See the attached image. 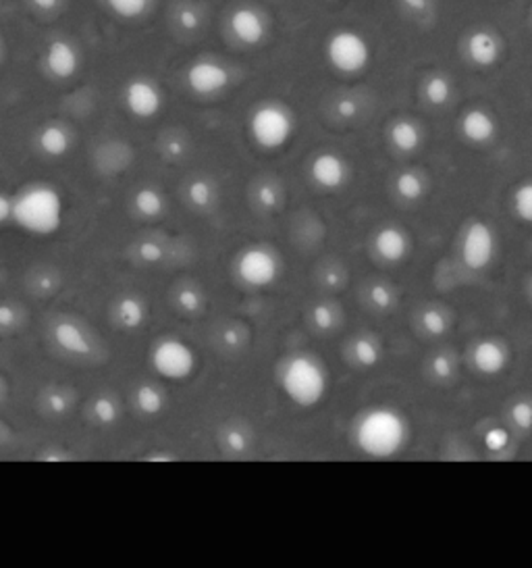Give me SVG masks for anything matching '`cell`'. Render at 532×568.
<instances>
[{"mask_svg":"<svg viewBox=\"0 0 532 568\" xmlns=\"http://www.w3.org/2000/svg\"><path fill=\"white\" fill-rule=\"evenodd\" d=\"M528 290H530V296H532V277H530V284H528Z\"/></svg>","mask_w":532,"mask_h":568,"instance_id":"obj_51","label":"cell"},{"mask_svg":"<svg viewBox=\"0 0 532 568\" xmlns=\"http://www.w3.org/2000/svg\"><path fill=\"white\" fill-rule=\"evenodd\" d=\"M243 343H246V332L237 325H229L221 332V346L229 350V352H235V350L243 348Z\"/></svg>","mask_w":532,"mask_h":568,"instance_id":"obj_41","label":"cell"},{"mask_svg":"<svg viewBox=\"0 0 532 568\" xmlns=\"http://www.w3.org/2000/svg\"><path fill=\"white\" fill-rule=\"evenodd\" d=\"M453 96V83L443 73H432L424 82V98L432 107H445Z\"/></svg>","mask_w":532,"mask_h":568,"instance_id":"obj_25","label":"cell"},{"mask_svg":"<svg viewBox=\"0 0 532 568\" xmlns=\"http://www.w3.org/2000/svg\"><path fill=\"white\" fill-rule=\"evenodd\" d=\"M325 54L327 61L331 63V67L337 69L339 73L356 75L368 67L373 51H370L368 40L360 32L341 27V30L333 32L328 36L325 44Z\"/></svg>","mask_w":532,"mask_h":568,"instance_id":"obj_7","label":"cell"},{"mask_svg":"<svg viewBox=\"0 0 532 568\" xmlns=\"http://www.w3.org/2000/svg\"><path fill=\"white\" fill-rule=\"evenodd\" d=\"M254 202L262 210H266V213H271V210L283 207L285 194L281 186L275 184V181H261V184L254 188Z\"/></svg>","mask_w":532,"mask_h":568,"instance_id":"obj_28","label":"cell"},{"mask_svg":"<svg viewBox=\"0 0 532 568\" xmlns=\"http://www.w3.org/2000/svg\"><path fill=\"white\" fill-rule=\"evenodd\" d=\"M512 207L518 219L532 223V181H524V184L516 188Z\"/></svg>","mask_w":532,"mask_h":568,"instance_id":"obj_30","label":"cell"},{"mask_svg":"<svg viewBox=\"0 0 532 568\" xmlns=\"http://www.w3.org/2000/svg\"><path fill=\"white\" fill-rule=\"evenodd\" d=\"M13 221V198L3 194L0 196V223Z\"/></svg>","mask_w":532,"mask_h":568,"instance_id":"obj_47","label":"cell"},{"mask_svg":"<svg viewBox=\"0 0 532 568\" xmlns=\"http://www.w3.org/2000/svg\"><path fill=\"white\" fill-rule=\"evenodd\" d=\"M360 113V104L354 101V98H341V101L335 102V115L343 121H352V119L358 117Z\"/></svg>","mask_w":532,"mask_h":568,"instance_id":"obj_44","label":"cell"},{"mask_svg":"<svg viewBox=\"0 0 532 568\" xmlns=\"http://www.w3.org/2000/svg\"><path fill=\"white\" fill-rule=\"evenodd\" d=\"M312 323L318 332H331L337 325V313L327 303H320L312 308Z\"/></svg>","mask_w":532,"mask_h":568,"instance_id":"obj_37","label":"cell"},{"mask_svg":"<svg viewBox=\"0 0 532 568\" xmlns=\"http://www.w3.org/2000/svg\"><path fill=\"white\" fill-rule=\"evenodd\" d=\"M331 377L317 356L299 352L290 356L281 367V390L299 409H314L328 394Z\"/></svg>","mask_w":532,"mask_h":568,"instance_id":"obj_3","label":"cell"},{"mask_svg":"<svg viewBox=\"0 0 532 568\" xmlns=\"http://www.w3.org/2000/svg\"><path fill=\"white\" fill-rule=\"evenodd\" d=\"M115 317L123 329L136 332V329L142 327L146 319H148V306H146L144 300L138 296H123L117 303Z\"/></svg>","mask_w":532,"mask_h":568,"instance_id":"obj_20","label":"cell"},{"mask_svg":"<svg viewBox=\"0 0 532 568\" xmlns=\"http://www.w3.org/2000/svg\"><path fill=\"white\" fill-rule=\"evenodd\" d=\"M185 198L194 208H198V210L213 207L216 200V189L213 186V181H208L204 178L192 179L185 188Z\"/></svg>","mask_w":532,"mask_h":568,"instance_id":"obj_27","label":"cell"},{"mask_svg":"<svg viewBox=\"0 0 532 568\" xmlns=\"http://www.w3.org/2000/svg\"><path fill=\"white\" fill-rule=\"evenodd\" d=\"M38 149L51 159L65 157L71 149V133L61 123H48L38 133Z\"/></svg>","mask_w":532,"mask_h":568,"instance_id":"obj_19","label":"cell"},{"mask_svg":"<svg viewBox=\"0 0 532 568\" xmlns=\"http://www.w3.org/2000/svg\"><path fill=\"white\" fill-rule=\"evenodd\" d=\"M373 248L383 263L397 265L410 255L412 240L405 229L397 226H385L375 234Z\"/></svg>","mask_w":532,"mask_h":568,"instance_id":"obj_13","label":"cell"},{"mask_svg":"<svg viewBox=\"0 0 532 568\" xmlns=\"http://www.w3.org/2000/svg\"><path fill=\"white\" fill-rule=\"evenodd\" d=\"M185 82L194 94L213 96L229 86L231 73L225 65L213 59L194 61L185 72Z\"/></svg>","mask_w":532,"mask_h":568,"instance_id":"obj_11","label":"cell"},{"mask_svg":"<svg viewBox=\"0 0 532 568\" xmlns=\"http://www.w3.org/2000/svg\"><path fill=\"white\" fill-rule=\"evenodd\" d=\"M395 192L405 202H416L426 194V179L418 171H404L395 179Z\"/></svg>","mask_w":532,"mask_h":568,"instance_id":"obj_26","label":"cell"},{"mask_svg":"<svg viewBox=\"0 0 532 568\" xmlns=\"http://www.w3.org/2000/svg\"><path fill=\"white\" fill-rule=\"evenodd\" d=\"M343 282H346V271L341 269L337 265L327 266L323 271V284L328 287H341Z\"/></svg>","mask_w":532,"mask_h":568,"instance_id":"obj_45","label":"cell"},{"mask_svg":"<svg viewBox=\"0 0 532 568\" xmlns=\"http://www.w3.org/2000/svg\"><path fill=\"white\" fill-rule=\"evenodd\" d=\"M150 367L169 381H185L198 371V354L184 340L163 338L150 350Z\"/></svg>","mask_w":532,"mask_h":568,"instance_id":"obj_6","label":"cell"},{"mask_svg":"<svg viewBox=\"0 0 532 568\" xmlns=\"http://www.w3.org/2000/svg\"><path fill=\"white\" fill-rule=\"evenodd\" d=\"M431 373L437 379V381H447V379H451L453 373H456V361H453V356L447 352H439L432 356Z\"/></svg>","mask_w":532,"mask_h":568,"instance_id":"obj_36","label":"cell"},{"mask_svg":"<svg viewBox=\"0 0 532 568\" xmlns=\"http://www.w3.org/2000/svg\"><path fill=\"white\" fill-rule=\"evenodd\" d=\"M310 178L318 188L333 192L347 184L349 165L337 152H320L310 165Z\"/></svg>","mask_w":532,"mask_h":568,"instance_id":"obj_12","label":"cell"},{"mask_svg":"<svg viewBox=\"0 0 532 568\" xmlns=\"http://www.w3.org/2000/svg\"><path fill=\"white\" fill-rule=\"evenodd\" d=\"M349 354H352V361L362 369H373L383 359L381 343L370 333L356 335L352 343H349Z\"/></svg>","mask_w":532,"mask_h":568,"instance_id":"obj_22","label":"cell"},{"mask_svg":"<svg viewBox=\"0 0 532 568\" xmlns=\"http://www.w3.org/2000/svg\"><path fill=\"white\" fill-rule=\"evenodd\" d=\"M165 154H166V157H171V159H179V157H184V154H185V144H184V140H179V138H171L169 142L165 144Z\"/></svg>","mask_w":532,"mask_h":568,"instance_id":"obj_46","label":"cell"},{"mask_svg":"<svg viewBox=\"0 0 532 568\" xmlns=\"http://www.w3.org/2000/svg\"><path fill=\"white\" fill-rule=\"evenodd\" d=\"M52 340L62 352L71 354V356H88L92 352V338L90 333L83 329L80 323L62 319L59 323H54L52 327Z\"/></svg>","mask_w":532,"mask_h":568,"instance_id":"obj_16","label":"cell"},{"mask_svg":"<svg viewBox=\"0 0 532 568\" xmlns=\"http://www.w3.org/2000/svg\"><path fill=\"white\" fill-rule=\"evenodd\" d=\"M65 217L67 202L61 189L46 181H33L13 196V223L30 236H54L65 226Z\"/></svg>","mask_w":532,"mask_h":568,"instance_id":"obj_1","label":"cell"},{"mask_svg":"<svg viewBox=\"0 0 532 568\" xmlns=\"http://www.w3.org/2000/svg\"><path fill=\"white\" fill-rule=\"evenodd\" d=\"M420 327H423L424 333L432 335V338H439V335H445L447 329H450V317H447L445 311H441L437 306L424 308L423 314H420Z\"/></svg>","mask_w":532,"mask_h":568,"instance_id":"obj_29","label":"cell"},{"mask_svg":"<svg viewBox=\"0 0 532 568\" xmlns=\"http://www.w3.org/2000/svg\"><path fill=\"white\" fill-rule=\"evenodd\" d=\"M497 119L491 111L482 109V107H472L468 109L460 119V131L468 142L482 146L493 142L497 136Z\"/></svg>","mask_w":532,"mask_h":568,"instance_id":"obj_15","label":"cell"},{"mask_svg":"<svg viewBox=\"0 0 532 568\" xmlns=\"http://www.w3.org/2000/svg\"><path fill=\"white\" fill-rule=\"evenodd\" d=\"M136 256L144 265H158L165 258V250L158 242L142 240V242H138V246H136Z\"/></svg>","mask_w":532,"mask_h":568,"instance_id":"obj_39","label":"cell"},{"mask_svg":"<svg viewBox=\"0 0 532 568\" xmlns=\"http://www.w3.org/2000/svg\"><path fill=\"white\" fill-rule=\"evenodd\" d=\"M177 306L179 311L185 314H198L202 311V306H204V296H202L198 287L185 285L177 292Z\"/></svg>","mask_w":532,"mask_h":568,"instance_id":"obj_32","label":"cell"},{"mask_svg":"<svg viewBox=\"0 0 532 568\" xmlns=\"http://www.w3.org/2000/svg\"><path fill=\"white\" fill-rule=\"evenodd\" d=\"M44 63L51 75L59 77V80H69L80 69V53L75 51L71 42L54 40L46 48Z\"/></svg>","mask_w":532,"mask_h":568,"instance_id":"obj_17","label":"cell"},{"mask_svg":"<svg viewBox=\"0 0 532 568\" xmlns=\"http://www.w3.org/2000/svg\"><path fill=\"white\" fill-rule=\"evenodd\" d=\"M44 402H46V410L54 417H62L65 412H69V409H71V400H69L65 391H61V390L51 391Z\"/></svg>","mask_w":532,"mask_h":568,"instance_id":"obj_42","label":"cell"},{"mask_svg":"<svg viewBox=\"0 0 532 568\" xmlns=\"http://www.w3.org/2000/svg\"><path fill=\"white\" fill-rule=\"evenodd\" d=\"M402 5L412 13H423L431 6V0H402Z\"/></svg>","mask_w":532,"mask_h":568,"instance_id":"obj_49","label":"cell"},{"mask_svg":"<svg viewBox=\"0 0 532 568\" xmlns=\"http://www.w3.org/2000/svg\"><path fill=\"white\" fill-rule=\"evenodd\" d=\"M482 444H485L487 450L493 452V454L506 452L508 446H509V431L506 429V427H491V429L485 431Z\"/></svg>","mask_w":532,"mask_h":568,"instance_id":"obj_38","label":"cell"},{"mask_svg":"<svg viewBox=\"0 0 532 568\" xmlns=\"http://www.w3.org/2000/svg\"><path fill=\"white\" fill-rule=\"evenodd\" d=\"M368 303L376 311H389L395 304V292L387 284H373L368 287Z\"/></svg>","mask_w":532,"mask_h":568,"instance_id":"obj_34","label":"cell"},{"mask_svg":"<svg viewBox=\"0 0 532 568\" xmlns=\"http://www.w3.org/2000/svg\"><path fill=\"white\" fill-rule=\"evenodd\" d=\"M389 138L391 144H394L399 152H414L420 149L424 136L416 121H412V119H397V121L391 125Z\"/></svg>","mask_w":532,"mask_h":568,"instance_id":"obj_21","label":"cell"},{"mask_svg":"<svg viewBox=\"0 0 532 568\" xmlns=\"http://www.w3.org/2000/svg\"><path fill=\"white\" fill-rule=\"evenodd\" d=\"M464 54L470 65L479 69H493L506 54V42L501 34L491 27H476L464 40Z\"/></svg>","mask_w":532,"mask_h":568,"instance_id":"obj_9","label":"cell"},{"mask_svg":"<svg viewBox=\"0 0 532 568\" xmlns=\"http://www.w3.org/2000/svg\"><path fill=\"white\" fill-rule=\"evenodd\" d=\"M133 402H136L138 410L142 412V415L157 417L165 410L166 398L163 394V390L157 388V385L144 383V385H139V388L136 390V394H133Z\"/></svg>","mask_w":532,"mask_h":568,"instance_id":"obj_24","label":"cell"},{"mask_svg":"<svg viewBox=\"0 0 532 568\" xmlns=\"http://www.w3.org/2000/svg\"><path fill=\"white\" fill-rule=\"evenodd\" d=\"M461 261L472 271H482L493 263L497 255V236L485 221H474L461 237Z\"/></svg>","mask_w":532,"mask_h":568,"instance_id":"obj_8","label":"cell"},{"mask_svg":"<svg viewBox=\"0 0 532 568\" xmlns=\"http://www.w3.org/2000/svg\"><path fill=\"white\" fill-rule=\"evenodd\" d=\"M235 275L243 285L254 287V290H264L281 277L283 261L277 255V250L262 244L243 248L235 258Z\"/></svg>","mask_w":532,"mask_h":568,"instance_id":"obj_5","label":"cell"},{"mask_svg":"<svg viewBox=\"0 0 532 568\" xmlns=\"http://www.w3.org/2000/svg\"><path fill=\"white\" fill-rule=\"evenodd\" d=\"M408 438V420L391 406H373L364 410L354 425L356 446L370 458H391L404 450Z\"/></svg>","mask_w":532,"mask_h":568,"instance_id":"obj_2","label":"cell"},{"mask_svg":"<svg viewBox=\"0 0 532 568\" xmlns=\"http://www.w3.org/2000/svg\"><path fill=\"white\" fill-rule=\"evenodd\" d=\"M123 102L133 117L152 119L160 113L165 98L157 82L148 77H136L125 86Z\"/></svg>","mask_w":532,"mask_h":568,"instance_id":"obj_10","label":"cell"},{"mask_svg":"<svg viewBox=\"0 0 532 568\" xmlns=\"http://www.w3.org/2000/svg\"><path fill=\"white\" fill-rule=\"evenodd\" d=\"M223 446H225V450H229V452L242 454V452L248 450L250 438H248L246 431L233 427V429L225 431V436H223Z\"/></svg>","mask_w":532,"mask_h":568,"instance_id":"obj_40","label":"cell"},{"mask_svg":"<svg viewBox=\"0 0 532 568\" xmlns=\"http://www.w3.org/2000/svg\"><path fill=\"white\" fill-rule=\"evenodd\" d=\"M32 3L36 5L38 9H42V11H52V9H57L61 0H32Z\"/></svg>","mask_w":532,"mask_h":568,"instance_id":"obj_50","label":"cell"},{"mask_svg":"<svg viewBox=\"0 0 532 568\" xmlns=\"http://www.w3.org/2000/svg\"><path fill=\"white\" fill-rule=\"evenodd\" d=\"M248 133L258 149L281 150L296 133V117L281 102H261L250 113Z\"/></svg>","mask_w":532,"mask_h":568,"instance_id":"obj_4","label":"cell"},{"mask_svg":"<svg viewBox=\"0 0 532 568\" xmlns=\"http://www.w3.org/2000/svg\"><path fill=\"white\" fill-rule=\"evenodd\" d=\"M92 417L100 425H113L119 419V404L110 396H100L92 402Z\"/></svg>","mask_w":532,"mask_h":568,"instance_id":"obj_31","label":"cell"},{"mask_svg":"<svg viewBox=\"0 0 532 568\" xmlns=\"http://www.w3.org/2000/svg\"><path fill=\"white\" fill-rule=\"evenodd\" d=\"M133 208L144 219H158L165 213V196L158 192L157 188L144 186L139 188L136 196H133Z\"/></svg>","mask_w":532,"mask_h":568,"instance_id":"obj_23","label":"cell"},{"mask_svg":"<svg viewBox=\"0 0 532 568\" xmlns=\"http://www.w3.org/2000/svg\"><path fill=\"white\" fill-rule=\"evenodd\" d=\"M231 30H233L237 40L243 42V44L256 46L266 36V21L252 6H240L231 15Z\"/></svg>","mask_w":532,"mask_h":568,"instance_id":"obj_18","label":"cell"},{"mask_svg":"<svg viewBox=\"0 0 532 568\" xmlns=\"http://www.w3.org/2000/svg\"><path fill=\"white\" fill-rule=\"evenodd\" d=\"M509 419L516 429L530 431L532 429V400H518L509 409Z\"/></svg>","mask_w":532,"mask_h":568,"instance_id":"obj_35","label":"cell"},{"mask_svg":"<svg viewBox=\"0 0 532 568\" xmlns=\"http://www.w3.org/2000/svg\"><path fill=\"white\" fill-rule=\"evenodd\" d=\"M15 321H17V313L13 311V308H11L9 304L0 306V327L9 329Z\"/></svg>","mask_w":532,"mask_h":568,"instance_id":"obj_48","label":"cell"},{"mask_svg":"<svg viewBox=\"0 0 532 568\" xmlns=\"http://www.w3.org/2000/svg\"><path fill=\"white\" fill-rule=\"evenodd\" d=\"M470 361H472V367L479 371V373L493 377L506 371L509 362V350L506 343L499 340L485 338L472 348Z\"/></svg>","mask_w":532,"mask_h":568,"instance_id":"obj_14","label":"cell"},{"mask_svg":"<svg viewBox=\"0 0 532 568\" xmlns=\"http://www.w3.org/2000/svg\"><path fill=\"white\" fill-rule=\"evenodd\" d=\"M177 24H179L181 30L195 32V30H200L202 17H200V13L194 9V6H184V9L177 13Z\"/></svg>","mask_w":532,"mask_h":568,"instance_id":"obj_43","label":"cell"},{"mask_svg":"<svg viewBox=\"0 0 532 568\" xmlns=\"http://www.w3.org/2000/svg\"><path fill=\"white\" fill-rule=\"evenodd\" d=\"M107 3L123 19L142 17L150 6V0H107Z\"/></svg>","mask_w":532,"mask_h":568,"instance_id":"obj_33","label":"cell"}]
</instances>
